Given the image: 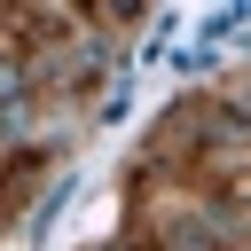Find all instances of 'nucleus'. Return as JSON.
I'll return each mask as SVG.
<instances>
[{"label":"nucleus","instance_id":"obj_1","mask_svg":"<svg viewBox=\"0 0 251 251\" xmlns=\"http://www.w3.org/2000/svg\"><path fill=\"white\" fill-rule=\"evenodd\" d=\"M165 243H173V251H212V235H204V227H188V220H173V227H165Z\"/></svg>","mask_w":251,"mask_h":251}]
</instances>
